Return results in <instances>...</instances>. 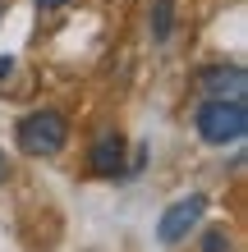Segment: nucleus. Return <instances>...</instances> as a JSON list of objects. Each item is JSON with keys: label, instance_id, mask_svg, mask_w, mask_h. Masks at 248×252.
<instances>
[{"label": "nucleus", "instance_id": "nucleus-1", "mask_svg": "<svg viewBox=\"0 0 248 252\" xmlns=\"http://www.w3.org/2000/svg\"><path fill=\"white\" fill-rule=\"evenodd\" d=\"M14 142H19L23 156L33 160H46V156H60L65 142H69V120L60 110L41 106V110H28L19 124H14Z\"/></svg>", "mask_w": 248, "mask_h": 252}, {"label": "nucleus", "instance_id": "nucleus-2", "mask_svg": "<svg viewBox=\"0 0 248 252\" xmlns=\"http://www.w3.org/2000/svg\"><path fill=\"white\" fill-rule=\"evenodd\" d=\"M193 128L207 147H230V142H244L248 133V106L244 101H202L198 115H193Z\"/></svg>", "mask_w": 248, "mask_h": 252}, {"label": "nucleus", "instance_id": "nucleus-3", "mask_svg": "<svg viewBox=\"0 0 248 252\" xmlns=\"http://www.w3.org/2000/svg\"><path fill=\"white\" fill-rule=\"evenodd\" d=\"M207 192H188V197H179V202H170L166 211H161V220H156V239H161L166 248H175V243H184L188 234H193L198 225H202V216H207Z\"/></svg>", "mask_w": 248, "mask_h": 252}, {"label": "nucleus", "instance_id": "nucleus-4", "mask_svg": "<svg viewBox=\"0 0 248 252\" xmlns=\"http://www.w3.org/2000/svg\"><path fill=\"white\" fill-rule=\"evenodd\" d=\"M198 92L207 101H244L248 73L244 64H207V69H198Z\"/></svg>", "mask_w": 248, "mask_h": 252}, {"label": "nucleus", "instance_id": "nucleus-5", "mask_svg": "<svg viewBox=\"0 0 248 252\" xmlns=\"http://www.w3.org/2000/svg\"><path fill=\"white\" fill-rule=\"evenodd\" d=\"M87 160H92V170L106 174V179H110V174H120V170H124V138H120L115 128H106V133L92 142V156H87Z\"/></svg>", "mask_w": 248, "mask_h": 252}, {"label": "nucleus", "instance_id": "nucleus-6", "mask_svg": "<svg viewBox=\"0 0 248 252\" xmlns=\"http://www.w3.org/2000/svg\"><path fill=\"white\" fill-rule=\"evenodd\" d=\"M202 252H235V234H230L225 225H216L202 234Z\"/></svg>", "mask_w": 248, "mask_h": 252}, {"label": "nucleus", "instance_id": "nucleus-7", "mask_svg": "<svg viewBox=\"0 0 248 252\" xmlns=\"http://www.w3.org/2000/svg\"><path fill=\"white\" fill-rule=\"evenodd\" d=\"M152 37L156 41L170 37V0H156V9H152Z\"/></svg>", "mask_w": 248, "mask_h": 252}, {"label": "nucleus", "instance_id": "nucleus-8", "mask_svg": "<svg viewBox=\"0 0 248 252\" xmlns=\"http://www.w3.org/2000/svg\"><path fill=\"white\" fill-rule=\"evenodd\" d=\"M65 5H69V0H37V9H41V14H51V9H65Z\"/></svg>", "mask_w": 248, "mask_h": 252}, {"label": "nucleus", "instance_id": "nucleus-9", "mask_svg": "<svg viewBox=\"0 0 248 252\" xmlns=\"http://www.w3.org/2000/svg\"><path fill=\"white\" fill-rule=\"evenodd\" d=\"M9 179V160H5V152H0V184Z\"/></svg>", "mask_w": 248, "mask_h": 252}, {"label": "nucleus", "instance_id": "nucleus-10", "mask_svg": "<svg viewBox=\"0 0 248 252\" xmlns=\"http://www.w3.org/2000/svg\"><path fill=\"white\" fill-rule=\"evenodd\" d=\"M14 69V60H9V55H5V60H0V78H5V73Z\"/></svg>", "mask_w": 248, "mask_h": 252}]
</instances>
